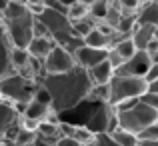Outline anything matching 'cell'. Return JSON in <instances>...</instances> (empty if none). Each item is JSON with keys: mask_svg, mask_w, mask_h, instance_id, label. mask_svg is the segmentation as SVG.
<instances>
[{"mask_svg": "<svg viewBox=\"0 0 158 146\" xmlns=\"http://www.w3.org/2000/svg\"><path fill=\"white\" fill-rule=\"evenodd\" d=\"M40 84L50 92L54 110L58 114H64L88 98L94 82L88 70L82 66H76L64 74H46L40 80Z\"/></svg>", "mask_w": 158, "mask_h": 146, "instance_id": "1", "label": "cell"}, {"mask_svg": "<svg viewBox=\"0 0 158 146\" xmlns=\"http://www.w3.org/2000/svg\"><path fill=\"white\" fill-rule=\"evenodd\" d=\"M40 88L38 80L26 78L22 74H14L8 78H0V92L2 98H8L14 104H28L32 98L36 96V90Z\"/></svg>", "mask_w": 158, "mask_h": 146, "instance_id": "2", "label": "cell"}, {"mask_svg": "<svg viewBox=\"0 0 158 146\" xmlns=\"http://www.w3.org/2000/svg\"><path fill=\"white\" fill-rule=\"evenodd\" d=\"M150 88L144 78L140 76H122V74H114L110 80V98L108 102L112 106H118L120 102L130 98H142V94Z\"/></svg>", "mask_w": 158, "mask_h": 146, "instance_id": "3", "label": "cell"}, {"mask_svg": "<svg viewBox=\"0 0 158 146\" xmlns=\"http://www.w3.org/2000/svg\"><path fill=\"white\" fill-rule=\"evenodd\" d=\"M38 18L46 24L50 36L60 46H68L74 38H80V36H76V32H74L72 20L68 18V14H62V12H56V10H52V8L46 6V10H44Z\"/></svg>", "mask_w": 158, "mask_h": 146, "instance_id": "4", "label": "cell"}, {"mask_svg": "<svg viewBox=\"0 0 158 146\" xmlns=\"http://www.w3.org/2000/svg\"><path fill=\"white\" fill-rule=\"evenodd\" d=\"M156 118H158V112L154 110V108H150L148 104H144L142 100H140L136 106L118 112L120 128H126V130L134 132V134H140L146 126L154 124Z\"/></svg>", "mask_w": 158, "mask_h": 146, "instance_id": "5", "label": "cell"}, {"mask_svg": "<svg viewBox=\"0 0 158 146\" xmlns=\"http://www.w3.org/2000/svg\"><path fill=\"white\" fill-rule=\"evenodd\" d=\"M2 30L8 34V38L14 46L28 48L32 38H34V14L28 12L20 18L2 20Z\"/></svg>", "mask_w": 158, "mask_h": 146, "instance_id": "6", "label": "cell"}, {"mask_svg": "<svg viewBox=\"0 0 158 146\" xmlns=\"http://www.w3.org/2000/svg\"><path fill=\"white\" fill-rule=\"evenodd\" d=\"M76 60H74V54L70 50H66L64 46L56 44L54 50L46 56L44 60V74H64L68 70L76 68Z\"/></svg>", "mask_w": 158, "mask_h": 146, "instance_id": "7", "label": "cell"}, {"mask_svg": "<svg viewBox=\"0 0 158 146\" xmlns=\"http://www.w3.org/2000/svg\"><path fill=\"white\" fill-rule=\"evenodd\" d=\"M150 66H152L150 54H148L146 50H138L134 56L128 58V60L124 62V64L120 66L118 70H116V74H122V76H140V78H144V76H146V72L150 70Z\"/></svg>", "mask_w": 158, "mask_h": 146, "instance_id": "8", "label": "cell"}, {"mask_svg": "<svg viewBox=\"0 0 158 146\" xmlns=\"http://www.w3.org/2000/svg\"><path fill=\"white\" fill-rule=\"evenodd\" d=\"M108 52H110V48H94V46H88V44L84 42L76 52H74V60H76L78 66L90 70L96 64H100L102 60H106Z\"/></svg>", "mask_w": 158, "mask_h": 146, "instance_id": "9", "label": "cell"}, {"mask_svg": "<svg viewBox=\"0 0 158 146\" xmlns=\"http://www.w3.org/2000/svg\"><path fill=\"white\" fill-rule=\"evenodd\" d=\"M54 114H58V112L54 110V106H52L50 102H42V100H38V98H32L30 102L26 104V110H24L22 116L42 122V120H48Z\"/></svg>", "mask_w": 158, "mask_h": 146, "instance_id": "10", "label": "cell"}, {"mask_svg": "<svg viewBox=\"0 0 158 146\" xmlns=\"http://www.w3.org/2000/svg\"><path fill=\"white\" fill-rule=\"evenodd\" d=\"M54 46H56V40H54L52 36H34L32 42H30V46H28V50H30V54L34 58L46 60V56L54 50Z\"/></svg>", "mask_w": 158, "mask_h": 146, "instance_id": "11", "label": "cell"}, {"mask_svg": "<svg viewBox=\"0 0 158 146\" xmlns=\"http://www.w3.org/2000/svg\"><path fill=\"white\" fill-rule=\"evenodd\" d=\"M88 74H90V78H92L94 84H110V80L114 78V74H116V68L112 66V62L106 58V60L100 62V64H96L94 68H90Z\"/></svg>", "mask_w": 158, "mask_h": 146, "instance_id": "12", "label": "cell"}, {"mask_svg": "<svg viewBox=\"0 0 158 146\" xmlns=\"http://www.w3.org/2000/svg\"><path fill=\"white\" fill-rule=\"evenodd\" d=\"M154 36H156V26H152V24H136L134 32H132V40H134L138 50H146Z\"/></svg>", "mask_w": 158, "mask_h": 146, "instance_id": "13", "label": "cell"}, {"mask_svg": "<svg viewBox=\"0 0 158 146\" xmlns=\"http://www.w3.org/2000/svg\"><path fill=\"white\" fill-rule=\"evenodd\" d=\"M138 24H152L158 28V0H146L136 14Z\"/></svg>", "mask_w": 158, "mask_h": 146, "instance_id": "14", "label": "cell"}, {"mask_svg": "<svg viewBox=\"0 0 158 146\" xmlns=\"http://www.w3.org/2000/svg\"><path fill=\"white\" fill-rule=\"evenodd\" d=\"M84 42L88 44V46H94V48H112V36L104 34L100 28H94L84 38Z\"/></svg>", "mask_w": 158, "mask_h": 146, "instance_id": "15", "label": "cell"}, {"mask_svg": "<svg viewBox=\"0 0 158 146\" xmlns=\"http://www.w3.org/2000/svg\"><path fill=\"white\" fill-rule=\"evenodd\" d=\"M108 136H110L114 142H118V144H122V146H138V142H140L138 134L126 130V128H116V130L110 132Z\"/></svg>", "mask_w": 158, "mask_h": 146, "instance_id": "16", "label": "cell"}, {"mask_svg": "<svg viewBox=\"0 0 158 146\" xmlns=\"http://www.w3.org/2000/svg\"><path fill=\"white\" fill-rule=\"evenodd\" d=\"M28 4L24 0H12V4L2 12V20H12V18H20V16L28 14Z\"/></svg>", "mask_w": 158, "mask_h": 146, "instance_id": "17", "label": "cell"}, {"mask_svg": "<svg viewBox=\"0 0 158 146\" xmlns=\"http://www.w3.org/2000/svg\"><path fill=\"white\" fill-rule=\"evenodd\" d=\"M116 50V52L120 54V56L124 58V60H128V58H132L136 52H138V48H136V44H134V40H132V36H126V38H122V40H118V42L112 46Z\"/></svg>", "mask_w": 158, "mask_h": 146, "instance_id": "18", "label": "cell"}, {"mask_svg": "<svg viewBox=\"0 0 158 146\" xmlns=\"http://www.w3.org/2000/svg\"><path fill=\"white\" fill-rule=\"evenodd\" d=\"M74 138L78 140V142H82V144H92L94 140L98 138V134L94 130H90L88 126H86V124H78L76 126V130H74Z\"/></svg>", "mask_w": 158, "mask_h": 146, "instance_id": "19", "label": "cell"}, {"mask_svg": "<svg viewBox=\"0 0 158 146\" xmlns=\"http://www.w3.org/2000/svg\"><path fill=\"white\" fill-rule=\"evenodd\" d=\"M110 98V84H94L88 94V100L92 102H108Z\"/></svg>", "mask_w": 158, "mask_h": 146, "instance_id": "20", "label": "cell"}, {"mask_svg": "<svg viewBox=\"0 0 158 146\" xmlns=\"http://www.w3.org/2000/svg\"><path fill=\"white\" fill-rule=\"evenodd\" d=\"M86 16H90V6H86L80 0L68 8V18L70 20H82V18H86Z\"/></svg>", "mask_w": 158, "mask_h": 146, "instance_id": "21", "label": "cell"}, {"mask_svg": "<svg viewBox=\"0 0 158 146\" xmlns=\"http://www.w3.org/2000/svg\"><path fill=\"white\" fill-rule=\"evenodd\" d=\"M116 2L122 8V12H126V14H138V10L142 8V4L146 0H116Z\"/></svg>", "mask_w": 158, "mask_h": 146, "instance_id": "22", "label": "cell"}, {"mask_svg": "<svg viewBox=\"0 0 158 146\" xmlns=\"http://www.w3.org/2000/svg\"><path fill=\"white\" fill-rule=\"evenodd\" d=\"M140 140H158V122L150 124V126H146L142 132L138 134Z\"/></svg>", "mask_w": 158, "mask_h": 146, "instance_id": "23", "label": "cell"}, {"mask_svg": "<svg viewBox=\"0 0 158 146\" xmlns=\"http://www.w3.org/2000/svg\"><path fill=\"white\" fill-rule=\"evenodd\" d=\"M140 100H142L144 104H148L150 108H154V110L158 112V92H154V90L148 88L146 92L142 94V98H140Z\"/></svg>", "mask_w": 158, "mask_h": 146, "instance_id": "24", "label": "cell"}, {"mask_svg": "<svg viewBox=\"0 0 158 146\" xmlns=\"http://www.w3.org/2000/svg\"><path fill=\"white\" fill-rule=\"evenodd\" d=\"M108 60H110V62H112V66H114V68H116V70H118V68H120V66H122V64H124V62H126V60H124V58H122V56H120V54H118V52H116V50H114V48H110V52H108Z\"/></svg>", "mask_w": 158, "mask_h": 146, "instance_id": "25", "label": "cell"}, {"mask_svg": "<svg viewBox=\"0 0 158 146\" xmlns=\"http://www.w3.org/2000/svg\"><path fill=\"white\" fill-rule=\"evenodd\" d=\"M46 6L56 12H62V14H68V6H64L60 0H46Z\"/></svg>", "mask_w": 158, "mask_h": 146, "instance_id": "26", "label": "cell"}, {"mask_svg": "<svg viewBox=\"0 0 158 146\" xmlns=\"http://www.w3.org/2000/svg\"><path fill=\"white\" fill-rule=\"evenodd\" d=\"M56 146H84V144L78 142L74 136H62V138L56 142Z\"/></svg>", "mask_w": 158, "mask_h": 146, "instance_id": "27", "label": "cell"}, {"mask_svg": "<svg viewBox=\"0 0 158 146\" xmlns=\"http://www.w3.org/2000/svg\"><path fill=\"white\" fill-rule=\"evenodd\" d=\"M144 80H146L148 84H152V82H156V80H158V64H152V66H150V70L146 72Z\"/></svg>", "mask_w": 158, "mask_h": 146, "instance_id": "28", "label": "cell"}, {"mask_svg": "<svg viewBox=\"0 0 158 146\" xmlns=\"http://www.w3.org/2000/svg\"><path fill=\"white\" fill-rule=\"evenodd\" d=\"M146 52H150V54H158V38H152V42L148 44Z\"/></svg>", "mask_w": 158, "mask_h": 146, "instance_id": "29", "label": "cell"}, {"mask_svg": "<svg viewBox=\"0 0 158 146\" xmlns=\"http://www.w3.org/2000/svg\"><path fill=\"white\" fill-rule=\"evenodd\" d=\"M138 146H158V140H140Z\"/></svg>", "mask_w": 158, "mask_h": 146, "instance_id": "30", "label": "cell"}, {"mask_svg": "<svg viewBox=\"0 0 158 146\" xmlns=\"http://www.w3.org/2000/svg\"><path fill=\"white\" fill-rule=\"evenodd\" d=\"M10 4H12V0H0V10L4 12V10H6L8 6H10Z\"/></svg>", "mask_w": 158, "mask_h": 146, "instance_id": "31", "label": "cell"}, {"mask_svg": "<svg viewBox=\"0 0 158 146\" xmlns=\"http://www.w3.org/2000/svg\"><path fill=\"white\" fill-rule=\"evenodd\" d=\"M28 6H34V4H46V0H24Z\"/></svg>", "mask_w": 158, "mask_h": 146, "instance_id": "32", "label": "cell"}, {"mask_svg": "<svg viewBox=\"0 0 158 146\" xmlns=\"http://www.w3.org/2000/svg\"><path fill=\"white\" fill-rule=\"evenodd\" d=\"M60 2L64 4V6H68V8H70V6H72V4H76L78 0H60Z\"/></svg>", "mask_w": 158, "mask_h": 146, "instance_id": "33", "label": "cell"}, {"mask_svg": "<svg viewBox=\"0 0 158 146\" xmlns=\"http://www.w3.org/2000/svg\"><path fill=\"white\" fill-rule=\"evenodd\" d=\"M106 142H108V146H122V144H118V142H114V140L110 138V136L106 134Z\"/></svg>", "mask_w": 158, "mask_h": 146, "instance_id": "34", "label": "cell"}, {"mask_svg": "<svg viewBox=\"0 0 158 146\" xmlns=\"http://www.w3.org/2000/svg\"><path fill=\"white\" fill-rule=\"evenodd\" d=\"M150 90H154V92H158V80H156V82H152V84H150Z\"/></svg>", "mask_w": 158, "mask_h": 146, "instance_id": "35", "label": "cell"}, {"mask_svg": "<svg viewBox=\"0 0 158 146\" xmlns=\"http://www.w3.org/2000/svg\"><path fill=\"white\" fill-rule=\"evenodd\" d=\"M86 146H96V140H94V142H92V144H86Z\"/></svg>", "mask_w": 158, "mask_h": 146, "instance_id": "36", "label": "cell"}, {"mask_svg": "<svg viewBox=\"0 0 158 146\" xmlns=\"http://www.w3.org/2000/svg\"><path fill=\"white\" fill-rule=\"evenodd\" d=\"M154 38H158V28H156V36H154Z\"/></svg>", "mask_w": 158, "mask_h": 146, "instance_id": "37", "label": "cell"}, {"mask_svg": "<svg viewBox=\"0 0 158 146\" xmlns=\"http://www.w3.org/2000/svg\"><path fill=\"white\" fill-rule=\"evenodd\" d=\"M156 122H158V118H156Z\"/></svg>", "mask_w": 158, "mask_h": 146, "instance_id": "38", "label": "cell"}, {"mask_svg": "<svg viewBox=\"0 0 158 146\" xmlns=\"http://www.w3.org/2000/svg\"><path fill=\"white\" fill-rule=\"evenodd\" d=\"M2 146H4V144H2Z\"/></svg>", "mask_w": 158, "mask_h": 146, "instance_id": "39", "label": "cell"}]
</instances>
